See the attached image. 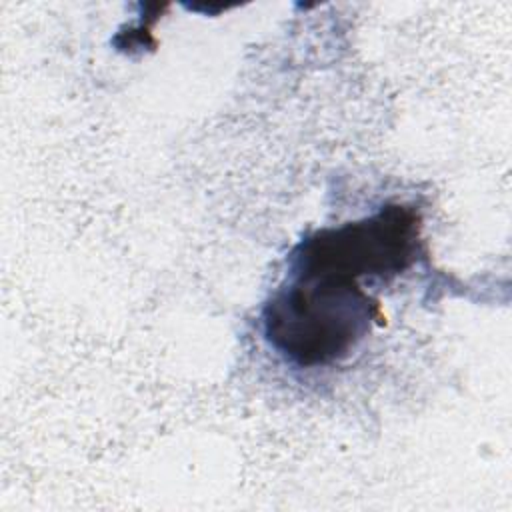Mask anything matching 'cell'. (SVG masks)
<instances>
[{
	"label": "cell",
	"mask_w": 512,
	"mask_h": 512,
	"mask_svg": "<svg viewBox=\"0 0 512 512\" xmlns=\"http://www.w3.org/2000/svg\"><path fill=\"white\" fill-rule=\"evenodd\" d=\"M422 252V216L410 204L390 202L360 220L314 230L294 246L262 308L264 340L296 368L346 360L382 320L362 280L390 282Z\"/></svg>",
	"instance_id": "6da1fadb"
}]
</instances>
